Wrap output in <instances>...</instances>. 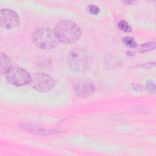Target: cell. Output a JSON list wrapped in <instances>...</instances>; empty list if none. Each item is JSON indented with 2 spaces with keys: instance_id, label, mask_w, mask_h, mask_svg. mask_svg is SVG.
<instances>
[{
  "instance_id": "1",
  "label": "cell",
  "mask_w": 156,
  "mask_h": 156,
  "mask_svg": "<svg viewBox=\"0 0 156 156\" xmlns=\"http://www.w3.org/2000/svg\"><path fill=\"white\" fill-rule=\"evenodd\" d=\"M58 41L65 44H72L77 41L82 32L78 25L73 21L64 20L60 21L54 29Z\"/></svg>"
},
{
  "instance_id": "2",
  "label": "cell",
  "mask_w": 156,
  "mask_h": 156,
  "mask_svg": "<svg viewBox=\"0 0 156 156\" xmlns=\"http://www.w3.org/2000/svg\"><path fill=\"white\" fill-rule=\"evenodd\" d=\"M66 63L72 71L83 73L89 68L91 59L85 50L80 48H74L68 53Z\"/></svg>"
},
{
  "instance_id": "3",
  "label": "cell",
  "mask_w": 156,
  "mask_h": 156,
  "mask_svg": "<svg viewBox=\"0 0 156 156\" xmlns=\"http://www.w3.org/2000/svg\"><path fill=\"white\" fill-rule=\"evenodd\" d=\"M33 43L39 48L49 49L58 44V40L54 30L49 28H40L37 30L32 36Z\"/></svg>"
},
{
  "instance_id": "4",
  "label": "cell",
  "mask_w": 156,
  "mask_h": 156,
  "mask_svg": "<svg viewBox=\"0 0 156 156\" xmlns=\"http://www.w3.org/2000/svg\"><path fill=\"white\" fill-rule=\"evenodd\" d=\"M29 84L37 91L49 92L54 88L55 81L51 76L48 74L41 73H35L30 75Z\"/></svg>"
},
{
  "instance_id": "5",
  "label": "cell",
  "mask_w": 156,
  "mask_h": 156,
  "mask_svg": "<svg viewBox=\"0 0 156 156\" xmlns=\"http://www.w3.org/2000/svg\"><path fill=\"white\" fill-rule=\"evenodd\" d=\"M6 80L11 84L22 86L29 83L30 75L24 69L19 66H11L5 73Z\"/></svg>"
},
{
  "instance_id": "6",
  "label": "cell",
  "mask_w": 156,
  "mask_h": 156,
  "mask_svg": "<svg viewBox=\"0 0 156 156\" xmlns=\"http://www.w3.org/2000/svg\"><path fill=\"white\" fill-rule=\"evenodd\" d=\"M0 23L2 27L7 29L16 28L20 24V18L16 12L11 9L1 10Z\"/></svg>"
},
{
  "instance_id": "7",
  "label": "cell",
  "mask_w": 156,
  "mask_h": 156,
  "mask_svg": "<svg viewBox=\"0 0 156 156\" xmlns=\"http://www.w3.org/2000/svg\"><path fill=\"white\" fill-rule=\"evenodd\" d=\"M76 94L80 98H87L93 94L95 90L94 84L88 79L76 80L73 84Z\"/></svg>"
},
{
  "instance_id": "8",
  "label": "cell",
  "mask_w": 156,
  "mask_h": 156,
  "mask_svg": "<svg viewBox=\"0 0 156 156\" xmlns=\"http://www.w3.org/2000/svg\"><path fill=\"white\" fill-rule=\"evenodd\" d=\"M24 129L38 135H51L58 133V130L53 129H48L40 125L32 123H23L21 125Z\"/></svg>"
},
{
  "instance_id": "9",
  "label": "cell",
  "mask_w": 156,
  "mask_h": 156,
  "mask_svg": "<svg viewBox=\"0 0 156 156\" xmlns=\"http://www.w3.org/2000/svg\"><path fill=\"white\" fill-rule=\"evenodd\" d=\"M1 73L4 74L11 67V62L9 58L4 53H1Z\"/></svg>"
},
{
  "instance_id": "10",
  "label": "cell",
  "mask_w": 156,
  "mask_h": 156,
  "mask_svg": "<svg viewBox=\"0 0 156 156\" xmlns=\"http://www.w3.org/2000/svg\"><path fill=\"white\" fill-rule=\"evenodd\" d=\"M155 48V42H149L146 43H144L142 44L138 49L140 52L143 53L146 52H148L149 51L153 50Z\"/></svg>"
},
{
  "instance_id": "11",
  "label": "cell",
  "mask_w": 156,
  "mask_h": 156,
  "mask_svg": "<svg viewBox=\"0 0 156 156\" xmlns=\"http://www.w3.org/2000/svg\"><path fill=\"white\" fill-rule=\"evenodd\" d=\"M123 43H124V44L129 48H135L136 46V42L135 40V39L130 37V36H127L123 38Z\"/></svg>"
},
{
  "instance_id": "12",
  "label": "cell",
  "mask_w": 156,
  "mask_h": 156,
  "mask_svg": "<svg viewBox=\"0 0 156 156\" xmlns=\"http://www.w3.org/2000/svg\"><path fill=\"white\" fill-rule=\"evenodd\" d=\"M118 27L120 30L126 32H130L132 30V28L130 25L124 21H120L118 24Z\"/></svg>"
},
{
  "instance_id": "13",
  "label": "cell",
  "mask_w": 156,
  "mask_h": 156,
  "mask_svg": "<svg viewBox=\"0 0 156 156\" xmlns=\"http://www.w3.org/2000/svg\"><path fill=\"white\" fill-rule=\"evenodd\" d=\"M146 88L147 90L151 93H154L155 92V83L152 80H148L146 82Z\"/></svg>"
},
{
  "instance_id": "14",
  "label": "cell",
  "mask_w": 156,
  "mask_h": 156,
  "mask_svg": "<svg viewBox=\"0 0 156 156\" xmlns=\"http://www.w3.org/2000/svg\"><path fill=\"white\" fill-rule=\"evenodd\" d=\"M88 10L91 14H93V15H97L99 13L100 11L99 8L97 5H95L93 4H90L88 5Z\"/></svg>"
},
{
  "instance_id": "15",
  "label": "cell",
  "mask_w": 156,
  "mask_h": 156,
  "mask_svg": "<svg viewBox=\"0 0 156 156\" xmlns=\"http://www.w3.org/2000/svg\"><path fill=\"white\" fill-rule=\"evenodd\" d=\"M155 65L154 63H144V65H142V66L144 68H149L152 66H154Z\"/></svg>"
},
{
  "instance_id": "16",
  "label": "cell",
  "mask_w": 156,
  "mask_h": 156,
  "mask_svg": "<svg viewBox=\"0 0 156 156\" xmlns=\"http://www.w3.org/2000/svg\"><path fill=\"white\" fill-rule=\"evenodd\" d=\"M133 2H135V1H123V3L126 5H129V4H133Z\"/></svg>"
}]
</instances>
